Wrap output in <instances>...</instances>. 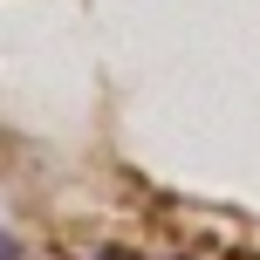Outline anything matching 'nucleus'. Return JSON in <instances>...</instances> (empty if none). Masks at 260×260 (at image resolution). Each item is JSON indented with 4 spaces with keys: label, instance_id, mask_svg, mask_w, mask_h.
I'll list each match as a JSON object with an SVG mask.
<instances>
[{
    "label": "nucleus",
    "instance_id": "1",
    "mask_svg": "<svg viewBox=\"0 0 260 260\" xmlns=\"http://www.w3.org/2000/svg\"><path fill=\"white\" fill-rule=\"evenodd\" d=\"M0 260H35V253H27L21 240H7V233H0Z\"/></svg>",
    "mask_w": 260,
    "mask_h": 260
}]
</instances>
